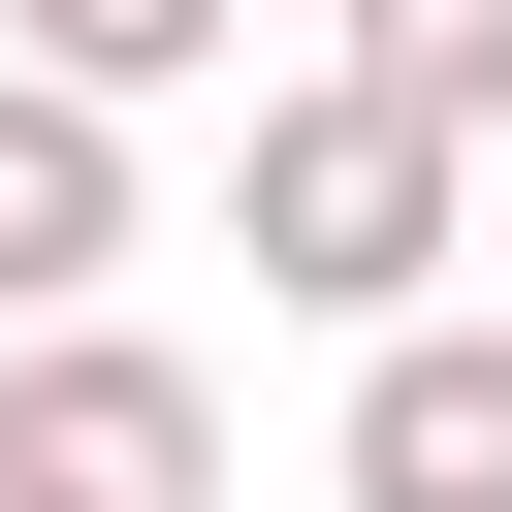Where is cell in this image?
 Instances as JSON below:
<instances>
[{
  "instance_id": "obj_1",
  "label": "cell",
  "mask_w": 512,
  "mask_h": 512,
  "mask_svg": "<svg viewBox=\"0 0 512 512\" xmlns=\"http://www.w3.org/2000/svg\"><path fill=\"white\" fill-rule=\"evenodd\" d=\"M224 256H256L288 320H352V352H384V320H448V128H416V96H352V64H320V96H256Z\"/></svg>"
},
{
  "instance_id": "obj_2",
  "label": "cell",
  "mask_w": 512,
  "mask_h": 512,
  "mask_svg": "<svg viewBox=\"0 0 512 512\" xmlns=\"http://www.w3.org/2000/svg\"><path fill=\"white\" fill-rule=\"evenodd\" d=\"M0 448L96 480V512H224V384H192L160 320H32V352H0Z\"/></svg>"
},
{
  "instance_id": "obj_3",
  "label": "cell",
  "mask_w": 512,
  "mask_h": 512,
  "mask_svg": "<svg viewBox=\"0 0 512 512\" xmlns=\"http://www.w3.org/2000/svg\"><path fill=\"white\" fill-rule=\"evenodd\" d=\"M320 480L352 512H512V320H384L352 416H320Z\"/></svg>"
},
{
  "instance_id": "obj_4",
  "label": "cell",
  "mask_w": 512,
  "mask_h": 512,
  "mask_svg": "<svg viewBox=\"0 0 512 512\" xmlns=\"http://www.w3.org/2000/svg\"><path fill=\"white\" fill-rule=\"evenodd\" d=\"M96 256H128V96L0 64V320H96Z\"/></svg>"
},
{
  "instance_id": "obj_5",
  "label": "cell",
  "mask_w": 512,
  "mask_h": 512,
  "mask_svg": "<svg viewBox=\"0 0 512 512\" xmlns=\"http://www.w3.org/2000/svg\"><path fill=\"white\" fill-rule=\"evenodd\" d=\"M256 0H0V64H64V96H192Z\"/></svg>"
},
{
  "instance_id": "obj_6",
  "label": "cell",
  "mask_w": 512,
  "mask_h": 512,
  "mask_svg": "<svg viewBox=\"0 0 512 512\" xmlns=\"http://www.w3.org/2000/svg\"><path fill=\"white\" fill-rule=\"evenodd\" d=\"M352 96H416V128L480 160V128H512V0H352Z\"/></svg>"
},
{
  "instance_id": "obj_7",
  "label": "cell",
  "mask_w": 512,
  "mask_h": 512,
  "mask_svg": "<svg viewBox=\"0 0 512 512\" xmlns=\"http://www.w3.org/2000/svg\"><path fill=\"white\" fill-rule=\"evenodd\" d=\"M0 512H96V480H32V448H0Z\"/></svg>"
}]
</instances>
